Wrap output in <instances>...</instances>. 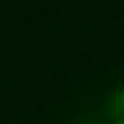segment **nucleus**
Here are the masks:
<instances>
[{
	"label": "nucleus",
	"instance_id": "obj_1",
	"mask_svg": "<svg viewBox=\"0 0 124 124\" xmlns=\"http://www.w3.org/2000/svg\"><path fill=\"white\" fill-rule=\"evenodd\" d=\"M116 124H124V120H120V122H116Z\"/></svg>",
	"mask_w": 124,
	"mask_h": 124
}]
</instances>
